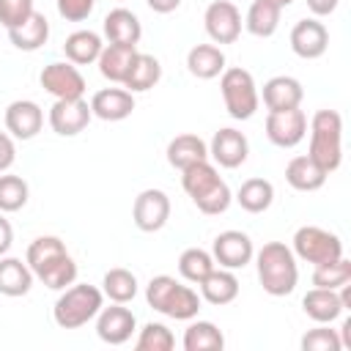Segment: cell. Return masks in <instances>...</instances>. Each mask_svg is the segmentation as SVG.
Masks as SVG:
<instances>
[{"label":"cell","instance_id":"1","mask_svg":"<svg viewBox=\"0 0 351 351\" xmlns=\"http://www.w3.org/2000/svg\"><path fill=\"white\" fill-rule=\"evenodd\" d=\"M30 271L36 280H41L52 291H63L71 282H77V263L69 255L66 244L58 236H38L30 241L25 255Z\"/></svg>","mask_w":351,"mask_h":351},{"label":"cell","instance_id":"2","mask_svg":"<svg viewBox=\"0 0 351 351\" xmlns=\"http://www.w3.org/2000/svg\"><path fill=\"white\" fill-rule=\"evenodd\" d=\"M181 173H184L181 176V186L192 197L197 211H203L208 217H217V214H225L230 208L233 192H230V186L222 181V176L217 173V167L208 159L195 162Z\"/></svg>","mask_w":351,"mask_h":351},{"label":"cell","instance_id":"3","mask_svg":"<svg viewBox=\"0 0 351 351\" xmlns=\"http://www.w3.org/2000/svg\"><path fill=\"white\" fill-rule=\"evenodd\" d=\"M252 258H255V269H258V282L269 296H288L296 291L299 263L288 244L266 241Z\"/></svg>","mask_w":351,"mask_h":351},{"label":"cell","instance_id":"4","mask_svg":"<svg viewBox=\"0 0 351 351\" xmlns=\"http://www.w3.org/2000/svg\"><path fill=\"white\" fill-rule=\"evenodd\" d=\"M310 148L307 156L326 173H335L343 162V118L335 110H318L310 123Z\"/></svg>","mask_w":351,"mask_h":351},{"label":"cell","instance_id":"5","mask_svg":"<svg viewBox=\"0 0 351 351\" xmlns=\"http://www.w3.org/2000/svg\"><path fill=\"white\" fill-rule=\"evenodd\" d=\"M145 302L156 313L176 318V321H192L200 310V296L189 285H181L170 274H156L145 285Z\"/></svg>","mask_w":351,"mask_h":351},{"label":"cell","instance_id":"6","mask_svg":"<svg viewBox=\"0 0 351 351\" xmlns=\"http://www.w3.org/2000/svg\"><path fill=\"white\" fill-rule=\"evenodd\" d=\"M104 307V293L96 285L88 282H71L69 288L60 291V296L55 299L52 307V318L60 329H80L88 321H93L99 315V310Z\"/></svg>","mask_w":351,"mask_h":351},{"label":"cell","instance_id":"7","mask_svg":"<svg viewBox=\"0 0 351 351\" xmlns=\"http://www.w3.org/2000/svg\"><path fill=\"white\" fill-rule=\"evenodd\" d=\"M219 90H222L225 110L233 121H250L258 112L261 96H258L255 77L247 69H241V66L225 69L219 74Z\"/></svg>","mask_w":351,"mask_h":351},{"label":"cell","instance_id":"8","mask_svg":"<svg viewBox=\"0 0 351 351\" xmlns=\"http://www.w3.org/2000/svg\"><path fill=\"white\" fill-rule=\"evenodd\" d=\"M293 255L304 263H313V266H324V263H332L337 258H343V241L337 233L326 230V228H318V225H302L296 228L293 233Z\"/></svg>","mask_w":351,"mask_h":351},{"label":"cell","instance_id":"9","mask_svg":"<svg viewBox=\"0 0 351 351\" xmlns=\"http://www.w3.org/2000/svg\"><path fill=\"white\" fill-rule=\"evenodd\" d=\"M38 82L55 99H82L85 96V77L69 60L47 63L38 74Z\"/></svg>","mask_w":351,"mask_h":351},{"label":"cell","instance_id":"10","mask_svg":"<svg viewBox=\"0 0 351 351\" xmlns=\"http://www.w3.org/2000/svg\"><path fill=\"white\" fill-rule=\"evenodd\" d=\"M132 219L137 225V230L143 233H156L167 225L170 219V197L165 189H143L137 197H134V206H132Z\"/></svg>","mask_w":351,"mask_h":351},{"label":"cell","instance_id":"11","mask_svg":"<svg viewBox=\"0 0 351 351\" xmlns=\"http://www.w3.org/2000/svg\"><path fill=\"white\" fill-rule=\"evenodd\" d=\"M307 134V115L299 107L269 112L266 115V137L277 148H296Z\"/></svg>","mask_w":351,"mask_h":351},{"label":"cell","instance_id":"12","mask_svg":"<svg viewBox=\"0 0 351 351\" xmlns=\"http://www.w3.org/2000/svg\"><path fill=\"white\" fill-rule=\"evenodd\" d=\"M93 112H90V104L85 99H55V104L49 107V126L55 134L60 137H77L80 132L88 129Z\"/></svg>","mask_w":351,"mask_h":351},{"label":"cell","instance_id":"13","mask_svg":"<svg viewBox=\"0 0 351 351\" xmlns=\"http://www.w3.org/2000/svg\"><path fill=\"white\" fill-rule=\"evenodd\" d=\"M252 255H255V244L244 230H222L211 244L214 263H219L222 269H230V271L252 263Z\"/></svg>","mask_w":351,"mask_h":351},{"label":"cell","instance_id":"14","mask_svg":"<svg viewBox=\"0 0 351 351\" xmlns=\"http://www.w3.org/2000/svg\"><path fill=\"white\" fill-rule=\"evenodd\" d=\"M203 25L214 44H233L241 36V11L230 0H214L203 14Z\"/></svg>","mask_w":351,"mask_h":351},{"label":"cell","instance_id":"15","mask_svg":"<svg viewBox=\"0 0 351 351\" xmlns=\"http://www.w3.org/2000/svg\"><path fill=\"white\" fill-rule=\"evenodd\" d=\"M134 329H137L134 313L129 307L118 304V302H112L110 307H101L99 315H96V335L107 346H123V343H129L132 335H134Z\"/></svg>","mask_w":351,"mask_h":351},{"label":"cell","instance_id":"16","mask_svg":"<svg viewBox=\"0 0 351 351\" xmlns=\"http://www.w3.org/2000/svg\"><path fill=\"white\" fill-rule=\"evenodd\" d=\"M208 156L214 159V165L225 167V170H236L247 162L250 156V143L244 137V132L225 126L219 132H214L211 143H208Z\"/></svg>","mask_w":351,"mask_h":351},{"label":"cell","instance_id":"17","mask_svg":"<svg viewBox=\"0 0 351 351\" xmlns=\"http://www.w3.org/2000/svg\"><path fill=\"white\" fill-rule=\"evenodd\" d=\"M329 47V30L324 22H318L315 16L310 19H299L291 27V49L293 55H299L302 60H315L326 52Z\"/></svg>","mask_w":351,"mask_h":351},{"label":"cell","instance_id":"18","mask_svg":"<svg viewBox=\"0 0 351 351\" xmlns=\"http://www.w3.org/2000/svg\"><path fill=\"white\" fill-rule=\"evenodd\" d=\"M44 126V110L33 99H16L5 107V132L14 140H33Z\"/></svg>","mask_w":351,"mask_h":351},{"label":"cell","instance_id":"19","mask_svg":"<svg viewBox=\"0 0 351 351\" xmlns=\"http://www.w3.org/2000/svg\"><path fill=\"white\" fill-rule=\"evenodd\" d=\"M263 104L269 112H280V110H291V107H299L302 99H304V88L296 77L291 74H277L271 80L263 82Z\"/></svg>","mask_w":351,"mask_h":351},{"label":"cell","instance_id":"20","mask_svg":"<svg viewBox=\"0 0 351 351\" xmlns=\"http://www.w3.org/2000/svg\"><path fill=\"white\" fill-rule=\"evenodd\" d=\"M101 30L110 44H121V47H137L143 38V25H140L137 14L129 8H112L104 16Z\"/></svg>","mask_w":351,"mask_h":351},{"label":"cell","instance_id":"21","mask_svg":"<svg viewBox=\"0 0 351 351\" xmlns=\"http://www.w3.org/2000/svg\"><path fill=\"white\" fill-rule=\"evenodd\" d=\"M90 112L101 121H123L134 112V96L126 88H101L90 99Z\"/></svg>","mask_w":351,"mask_h":351},{"label":"cell","instance_id":"22","mask_svg":"<svg viewBox=\"0 0 351 351\" xmlns=\"http://www.w3.org/2000/svg\"><path fill=\"white\" fill-rule=\"evenodd\" d=\"M197 285H200V299H206L214 307L230 304L239 296V277L230 269H222V266L219 269L214 266Z\"/></svg>","mask_w":351,"mask_h":351},{"label":"cell","instance_id":"23","mask_svg":"<svg viewBox=\"0 0 351 351\" xmlns=\"http://www.w3.org/2000/svg\"><path fill=\"white\" fill-rule=\"evenodd\" d=\"M302 310L315 324H332L346 313L337 291H332V288H310L302 299Z\"/></svg>","mask_w":351,"mask_h":351},{"label":"cell","instance_id":"24","mask_svg":"<svg viewBox=\"0 0 351 351\" xmlns=\"http://www.w3.org/2000/svg\"><path fill=\"white\" fill-rule=\"evenodd\" d=\"M33 271L27 266V261L14 258V255H0V293L3 296H25L33 288Z\"/></svg>","mask_w":351,"mask_h":351},{"label":"cell","instance_id":"25","mask_svg":"<svg viewBox=\"0 0 351 351\" xmlns=\"http://www.w3.org/2000/svg\"><path fill=\"white\" fill-rule=\"evenodd\" d=\"M326 178H329V173L321 170L307 154L293 156V159L285 165V181H288L296 192H315V189H321V186L326 184Z\"/></svg>","mask_w":351,"mask_h":351},{"label":"cell","instance_id":"26","mask_svg":"<svg viewBox=\"0 0 351 351\" xmlns=\"http://www.w3.org/2000/svg\"><path fill=\"white\" fill-rule=\"evenodd\" d=\"M186 69L197 80H214L225 71V52L217 44H195L186 52Z\"/></svg>","mask_w":351,"mask_h":351},{"label":"cell","instance_id":"27","mask_svg":"<svg viewBox=\"0 0 351 351\" xmlns=\"http://www.w3.org/2000/svg\"><path fill=\"white\" fill-rule=\"evenodd\" d=\"M159 80H162V63H159L154 55L134 52L132 66H129L126 80H123V88H126L129 93H145V90H151Z\"/></svg>","mask_w":351,"mask_h":351},{"label":"cell","instance_id":"28","mask_svg":"<svg viewBox=\"0 0 351 351\" xmlns=\"http://www.w3.org/2000/svg\"><path fill=\"white\" fill-rule=\"evenodd\" d=\"M165 154H167L170 167L186 170L189 165L208 159V143L203 137H197V134H178V137H173L167 143V151Z\"/></svg>","mask_w":351,"mask_h":351},{"label":"cell","instance_id":"29","mask_svg":"<svg viewBox=\"0 0 351 351\" xmlns=\"http://www.w3.org/2000/svg\"><path fill=\"white\" fill-rule=\"evenodd\" d=\"M104 49V41L99 33L93 30H74L71 36H66L63 41V52H66V60L74 63V66H88V63H96L99 55Z\"/></svg>","mask_w":351,"mask_h":351},{"label":"cell","instance_id":"30","mask_svg":"<svg viewBox=\"0 0 351 351\" xmlns=\"http://www.w3.org/2000/svg\"><path fill=\"white\" fill-rule=\"evenodd\" d=\"M8 38H11V44H14L16 49H22V52H36V49H41V47L49 41V22H47L44 14L33 11L27 22H22V25L14 27V30H8Z\"/></svg>","mask_w":351,"mask_h":351},{"label":"cell","instance_id":"31","mask_svg":"<svg viewBox=\"0 0 351 351\" xmlns=\"http://www.w3.org/2000/svg\"><path fill=\"white\" fill-rule=\"evenodd\" d=\"M280 14L282 8L271 0H252V5L247 8V16H244V27L258 36V38H269L277 33L280 27Z\"/></svg>","mask_w":351,"mask_h":351},{"label":"cell","instance_id":"32","mask_svg":"<svg viewBox=\"0 0 351 351\" xmlns=\"http://www.w3.org/2000/svg\"><path fill=\"white\" fill-rule=\"evenodd\" d=\"M137 47H121V44H104L101 55H99V74L110 82H121L126 80V71L132 66V58H134Z\"/></svg>","mask_w":351,"mask_h":351},{"label":"cell","instance_id":"33","mask_svg":"<svg viewBox=\"0 0 351 351\" xmlns=\"http://www.w3.org/2000/svg\"><path fill=\"white\" fill-rule=\"evenodd\" d=\"M236 203L244 211H250V214H263L274 203V186H271V181H266V178H247L239 186V192H236Z\"/></svg>","mask_w":351,"mask_h":351},{"label":"cell","instance_id":"34","mask_svg":"<svg viewBox=\"0 0 351 351\" xmlns=\"http://www.w3.org/2000/svg\"><path fill=\"white\" fill-rule=\"evenodd\" d=\"M225 335L211 321H192L184 329V351H222Z\"/></svg>","mask_w":351,"mask_h":351},{"label":"cell","instance_id":"35","mask_svg":"<svg viewBox=\"0 0 351 351\" xmlns=\"http://www.w3.org/2000/svg\"><path fill=\"white\" fill-rule=\"evenodd\" d=\"M101 293L110 299V302H118V304H126L137 296V277L129 271V269H110L104 277H101Z\"/></svg>","mask_w":351,"mask_h":351},{"label":"cell","instance_id":"36","mask_svg":"<svg viewBox=\"0 0 351 351\" xmlns=\"http://www.w3.org/2000/svg\"><path fill=\"white\" fill-rule=\"evenodd\" d=\"M30 197V186L22 176H14V173H0V211L3 214H14L19 208H25Z\"/></svg>","mask_w":351,"mask_h":351},{"label":"cell","instance_id":"37","mask_svg":"<svg viewBox=\"0 0 351 351\" xmlns=\"http://www.w3.org/2000/svg\"><path fill=\"white\" fill-rule=\"evenodd\" d=\"M214 266H217V263H214L211 252H206V250H200V247H189V250H184V252L178 255V274H181L186 282H195V285H197Z\"/></svg>","mask_w":351,"mask_h":351},{"label":"cell","instance_id":"38","mask_svg":"<svg viewBox=\"0 0 351 351\" xmlns=\"http://www.w3.org/2000/svg\"><path fill=\"white\" fill-rule=\"evenodd\" d=\"M346 282H351V261L348 258H337L332 263L313 266V285L315 288H332V291H337Z\"/></svg>","mask_w":351,"mask_h":351},{"label":"cell","instance_id":"39","mask_svg":"<svg viewBox=\"0 0 351 351\" xmlns=\"http://www.w3.org/2000/svg\"><path fill=\"white\" fill-rule=\"evenodd\" d=\"M173 346H176L173 332L165 324H159V321H148L140 329L137 340H134V348L137 351H170Z\"/></svg>","mask_w":351,"mask_h":351},{"label":"cell","instance_id":"40","mask_svg":"<svg viewBox=\"0 0 351 351\" xmlns=\"http://www.w3.org/2000/svg\"><path fill=\"white\" fill-rule=\"evenodd\" d=\"M302 351H340V335L337 329H329V324H321L315 329H310L302 337Z\"/></svg>","mask_w":351,"mask_h":351},{"label":"cell","instance_id":"41","mask_svg":"<svg viewBox=\"0 0 351 351\" xmlns=\"http://www.w3.org/2000/svg\"><path fill=\"white\" fill-rule=\"evenodd\" d=\"M33 11H36L33 0H0V25L5 30H14L22 22H27Z\"/></svg>","mask_w":351,"mask_h":351},{"label":"cell","instance_id":"42","mask_svg":"<svg viewBox=\"0 0 351 351\" xmlns=\"http://www.w3.org/2000/svg\"><path fill=\"white\" fill-rule=\"evenodd\" d=\"M55 5L66 22H85L93 14L96 0H55Z\"/></svg>","mask_w":351,"mask_h":351},{"label":"cell","instance_id":"43","mask_svg":"<svg viewBox=\"0 0 351 351\" xmlns=\"http://www.w3.org/2000/svg\"><path fill=\"white\" fill-rule=\"evenodd\" d=\"M14 162H16V143L8 132H0V173L11 170Z\"/></svg>","mask_w":351,"mask_h":351},{"label":"cell","instance_id":"44","mask_svg":"<svg viewBox=\"0 0 351 351\" xmlns=\"http://www.w3.org/2000/svg\"><path fill=\"white\" fill-rule=\"evenodd\" d=\"M11 244H14V228H11V222L5 219V214L0 211V255H8Z\"/></svg>","mask_w":351,"mask_h":351},{"label":"cell","instance_id":"45","mask_svg":"<svg viewBox=\"0 0 351 351\" xmlns=\"http://www.w3.org/2000/svg\"><path fill=\"white\" fill-rule=\"evenodd\" d=\"M304 3H307V8H310L313 16H329L337 8L340 0H304Z\"/></svg>","mask_w":351,"mask_h":351},{"label":"cell","instance_id":"46","mask_svg":"<svg viewBox=\"0 0 351 351\" xmlns=\"http://www.w3.org/2000/svg\"><path fill=\"white\" fill-rule=\"evenodd\" d=\"M145 3H148V8L156 11V14H173L184 0H145Z\"/></svg>","mask_w":351,"mask_h":351},{"label":"cell","instance_id":"47","mask_svg":"<svg viewBox=\"0 0 351 351\" xmlns=\"http://www.w3.org/2000/svg\"><path fill=\"white\" fill-rule=\"evenodd\" d=\"M340 346L343 348H351V318H343V326H340Z\"/></svg>","mask_w":351,"mask_h":351},{"label":"cell","instance_id":"48","mask_svg":"<svg viewBox=\"0 0 351 351\" xmlns=\"http://www.w3.org/2000/svg\"><path fill=\"white\" fill-rule=\"evenodd\" d=\"M271 3H277V5H280V8H285V5H291V3H293V0H271Z\"/></svg>","mask_w":351,"mask_h":351}]
</instances>
